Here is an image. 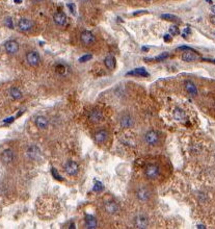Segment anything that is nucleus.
Returning <instances> with one entry per match:
<instances>
[{"instance_id": "1", "label": "nucleus", "mask_w": 215, "mask_h": 229, "mask_svg": "<svg viewBox=\"0 0 215 229\" xmlns=\"http://www.w3.org/2000/svg\"><path fill=\"white\" fill-rule=\"evenodd\" d=\"M159 173H160V169L155 163H150L146 167L145 174L149 179H156L159 176Z\"/></svg>"}, {"instance_id": "2", "label": "nucleus", "mask_w": 215, "mask_h": 229, "mask_svg": "<svg viewBox=\"0 0 215 229\" xmlns=\"http://www.w3.org/2000/svg\"><path fill=\"white\" fill-rule=\"evenodd\" d=\"M26 61L27 63L30 65L31 67H37L40 65L41 57L37 52L36 51H29L26 55Z\"/></svg>"}, {"instance_id": "3", "label": "nucleus", "mask_w": 215, "mask_h": 229, "mask_svg": "<svg viewBox=\"0 0 215 229\" xmlns=\"http://www.w3.org/2000/svg\"><path fill=\"white\" fill-rule=\"evenodd\" d=\"M80 41L84 45H92L95 42V36L88 30H84L80 35Z\"/></svg>"}, {"instance_id": "4", "label": "nucleus", "mask_w": 215, "mask_h": 229, "mask_svg": "<svg viewBox=\"0 0 215 229\" xmlns=\"http://www.w3.org/2000/svg\"><path fill=\"white\" fill-rule=\"evenodd\" d=\"M78 169H79L78 163L73 162V160H69L64 165V171L68 175H71V176L76 175L78 173Z\"/></svg>"}, {"instance_id": "5", "label": "nucleus", "mask_w": 215, "mask_h": 229, "mask_svg": "<svg viewBox=\"0 0 215 229\" xmlns=\"http://www.w3.org/2000/svg\"><path fill=\"white\" fill-rule=\"evenodd\" d=\"M18 27L21 32H29V30L33 27V22L27 18H22V19L19 20L18 22Z\"/></svg>"}, {"instance_id": "6", "label": "nucleus", "mask_w": 215, "mask_h": 229, "mask_svg": "<svg viewBox=\"0 0 215 229\" xmlns=\"http://www.w3.org/2000/svg\"><path fill=\"white\" fill-rule=\"evenodd\" d=\"M88 119L92 123H100L104 119V116H103L102 111L99 110H93L89 111L88 114Z\"/></svg>"}, {"instance_id": "7", "label": "nucleus", "mask_w": 215, "mask_h": 229, "mask_svg": "<svg viewBox=\"0 0 215 229\" xmlns=\"http://www.w3.org/2000/svg\"><path fill=\"white\" fill-rule=\"evenodd\" d=\"M146 141L149 145H157L159 143V134L154 130H150L146 134Z\"/></svg>"}, {"instance_id": "8", "label": "nucleus", "mask_w": 215, "mask_h": 229, "mask_svg": "<svg viewBox=\"0 0 215 229\" xmlns=\"http://www.w3.org/2000/svg\"><path fill=\"white\" fill-rule=\"evenodd\" d=\"M4 48L5 51L9 54H15L17 53L19 50V44L14 40H9V41L5 42L4 44Z\"/></svg>"}, {"instance_id": "9", "label": "nucleus", "mask_w": 215, "mask_h": 229, "mask_svg": "<svg viewBox=\"0 0 215 229\" xmlns=\"http://www.w3.org/2000/svg\"><path fill=\"white\" fill-rule=\"evenodd\" d=\"M104 208L106 212L108 213H110V215H114V213L118 212V210H120V207H118L117 204L113 202V201H107V202H105Z\"/></svg>"}, {"instance_id": "10", "label": "nucleus", "mask_w": 215, "mask_h": 229, "mask_svg": "<svg viewBox=\"0 0 215 229\" xmlns=\"http://www.w3.org/2000/svg\"><path fill=\"white\" fill-rule=\"evenodd\" d=\"M53 20L57 24L58 26H64L67 24V16L62 12H57L54 16H53Z\"/></svg>"}, {"instance_id": "11", "label": "nucleus", "mask_w": 215, "mask_h": 229, "mask_svg": "<svg viewBox=\"0 0 215 229\" xmlns=\"http://www.w3.org/2000/svg\"><path fill=\"white\" fill-rule=\"evenodd\" d=\"M14 157H15V154H14V151L12 149H5L1 153V160L4 163H12V160H14Z\"/></svg>"}, {"instance_id": "12", "label": "nucleus", "mask_w": 215, "mask_h": 229, "mask_svg": "<svg viewBox=\"0 0 215 229\" xmlns=\"http://www.w3.org/2000/svg\"><path fill=\"white\" fill-rule=\"evenodd\" d=\"M34 123H36V127L40 129H46L48 127V119L44 116H37L36 119H34Z\"/></svg>"}, {"instance_id": "13", "label": "nucleus", "mask_w": 215, "mask_h": 229, "mask_svg": "<svg viewBox=\"0 0 215 229\" xmlns=\"http://www.w3.org/2000/svg\"><path fill=\"white\" fill-rule=\"evenodd\" d=\"M134 223H135L136 227L137 228H140V229L146 228V227H148V225H149L148 219H146V217L142 216V215L137 216L136 218H135V221H134Z\"/></svg>"}, {"instance_id": "14", "label": "nucleus", "mask_w": 215, "mask_h": 229, "mask_svg": "<svg viewBox=\"0 0 215 229\" xmlns=\"http://www.w3.org/2000/svg\"><path fill=\"white\" fill-rule=\"evenodd\" d=\"M41 155V151L36 146H31L28 148L27 150V156L31 159H36L39 158Z\"/></svg>"}, {"instance_id": "15", "label": "nucleus", "mask_w": 215, "mask_h": 229, "mask_svg": "<svg viewBox=\"0 0 215 229\" xmlns=\"http://www.w3.org/2000/svg\"><path fill=\"white\" fill-rule=\"evenodd\" d=\"M108 138V132L106 130H99L95 134V141L97 143L102 144L107 140Z\"/></svg>"}, {"instance_id": "16", "label": "nucleus", "mask_w": 215, "mask_h": 229, "mask_svg": "<svg viewBox=\"0 0 215 229\" xmlns=\"http://www.w3.org/2000/svg\"><path fill=\"white\" fill-rule=\"evenodd\" d=\"M185 90H186V92L191 96L198 95V89H196L194 83H193L192 81H190V80L185 81Z\"/></svg>"}, {"instance_id": "17", "label": "nucleus", "mask_w": 215, "mask_h": 229, "mask_svg": "<svg viewBox=\"0 0 215 229\" xmlns=\"http://www.w3.org/2000/svg\"><path fill=\"white\" fill-rule=\"evenodd\" d=\"M127 75H135V76H141V77H149L150 74L146 72L145 68H136L133 69L132 71L127 73Z\"/></svg>"}, {"instance_id": "18", "label": "nucleus", "mask_w": 215, "mask_h": 229, "mask_svg": "<svg viewBox=\"0 0 215 229\" xmlns=\"http://www.w3.org/2000/svg\"><path fill=\"white\" fill-rule=\"evenodd\" d=\"M196 52L193 51H186L182 54V60L184 61H187V63H191V61H194L196 58H198V55L195 54Z\"/></svg>"}, {"instance_id": "19", "label": "nucleus", "mask_w": 215, "mask_h": 229, "mask_svg": "<svg viewBox=\"0 0 215 229\" xmlns=\"http://www.w3.org/2000/svg\"><path fill=\"white\" fill-rule=\"evenodd\" d=\"M97 220L92 215H86L85 216V226L86 228H89V229H93V228H97Z\"/></svg>"}, {"instance_id": "20", "label": "nucleus", "mask_w": 215, "mask_h": 229, "mask_svg": "<svg viewBox=\"0 0 215 229\" xmlns=\"http://www.w3.org/2000/svg\"><path fill=\"white\" fill-rule=\"evenodd\" d=\"M149 197H150V192L146 188H140L137 191V198L140 201H146L149 199Z\"/></svg>"}, {"instance_id": "21", "label": "nucleus", "mask_w": 215, "mask_h": 229, "mask_svg": "<svg viewBox=\"0 0 215 229\" xmlns=\"http://www.w3.org/2000/svg\"><path fill=\"white\" fill-rule=\"evenodd\" d=\"M174 120H177V121L182 122L186 119V114H185V113H184L183 110L177 107L176 110H174Z\"/></svg>"}, {"instance_id": "22", "label": "nucleus", "mask_w": 215, "mask_h": 229, "mask_svg": "<svg viewBox=\"0 0 215 229\" xmlns=\"http://www.w3.org/2000/svg\"><path fill=\"white\" fill-rule=\"evenodd\" d=\"M104 64L107 69L109 70H113L115 68V58L112 55H108L107 57L104 60Z\"/></svg>"}, {"instance_id": "23", "label": "nucleus", "mask_w": 215, "mask_h": 229, "mask_svg": "<svg viewBox=\"0 0 215 229\" xmlns=\"http://www.w3.org/2000/svg\"><path fill=\"white\" fill-rule=\"evenodd\" d=\"M121 125H122V127H124V128H127V127L132 126L133 125L132 118H131L130 116H124L123 118L121 119Z\"/></svg>"}, {"instance_id": "24", "label": "nucleus", "mask_w": 215, "mask_h": 229, "mask_svg": "<svg viewBox=\"0 0 215 229\" xmlns=\"http://www.w3.org/2000/svg\"><path fill=\"white\" fill-rule=\"evenodd\" d=\"M9 96H11V98L14 99V100H19V99L22 98V93L20 90L17 88H12L9 90Z\"/></svg>"}, {"instance_id": "25", "label": "nucleus", "mask_w": 215, "mask_h": 229, "mask_svg": "<svg viewBox=\"0 0 215 229\" xmlns=\"http://www.w3.org/2000/svg\"><path fill=\"white\" fill-rule=\"evenodd\" d=\"M161 19L163 20H166V21H173V22H177L178 20H179V18L174 16V15L171 14H162L161 15Z\"/></svg>"}, {"instance_id": "26", "label": "nucleus", "mask_w": 215, "mask_h": 229, "mask_svg": "<svg viewBox=\"0 0 215 229\" xmlns=\"http://www.w3.org/2000/svg\"><path fill=\"white\" fill-rule=\"evenodd\" d=\"M51 174H52L53 177H54V178L56 179V180H58V181H64V178H62L61 176L58 174V172L56 171V169H55V168H52V169H51Z\"/></svg>"}, {"instance_id": "27", "label": "nucleus", "mask_w": 215, "mask_h": 229, "mask_svg": "<svg viewBox=\"0 0 215 229\" xmlns=\"http://www.w3.org/2000/svg\"><path fill=\"white\" fill-rule=\"evenodd\" d=\"M103 188H104V187H103V183H102V182L96 181V182H95V184H93V192H101V191H103Z\"/></svg>"}, {"instance_id": "28", "label": "nucleus", "mask_w": 215, "mask_h": 229, "mask_svg": "<svg viewBox=\"0 0 215 229\" xmlns=\"http://www.w3.org/2000/svg\"><path fill=\"white\" fill-rule=\"evenodd\" d=\"M179 33H180V30H179V28H178L177 26L173 25V26L170 27V35H171V36H178Z\"/></svg>"}, {"instance_id": "29", "label": "nucleus", "mask_w": 215, "mask_h": 229, "mask_svg": "<svg viewBox=\"0 0 215 229\" xmlns=\"http://www.w3.org/2000/svg\"><path fill=\"white\" fill-rule=\"evenodd\" d=\"M168 55H170V54H168L167 52H163L162 54L158 55V56H156L154 60H156V61H163V60H165V58L168 57Z\"/></svg>"}, {"instance_id": "30", "label": "nucleus", "mask_w": 215, "mask_h": 229, "mask_svg": "<svg viewBox=\"0 0 215 229\" xmlns=\"http://www.w3.org/2000/svg\"><path fill=\"white\" fill-rule=\"evenodd\" d=\"M92 57L93 56L90 54H85V55H83V56H81L79 58V61H80V63H85V61L92 60Z\"/></svg>"}, {"instance_id": "31", "label": "nucleus", "mask_w": 215, "mask_h": 229, "mask_svg": "<svg viewBox=\"0 0 215 229\" xmlns=\"http://www.w3.org/2000/svg\"><path fill=\"white\" fill-rule=\"evenodd\" d=\"M5 25L7 26L8 28H11V29L14 28V23H12V18H6V19H5Z\"/></svg>"}, {"instance_id": "32", "label": "nucleus", "mask_w": 215, "mask_h": 229, "mask_svg": "<svg viewBox=\"0 0 215 229\" xmlns=\"http://www.w3.org/2000/svg\"><path fill=\"white\" fill-rule=\"evenodd\" d=\"M65 71V68L62 66V65H58V66H56V72L58 74H64Z\"/></svg>"}, {"instance_id": "33", "label": "nucleus", "mask_w": 215, "mask_h": 229, "mask_svg": "<svg viewBox=\"0 0 215 229\" xmlns=\"http://www.w3.org/2000/svg\"><path fill=\"white\" fill-rule=\"evenodd\" d=\"M68 7L70 8V11H71V13H72V15H76V12H75V4L74 3H68Z\"/></svg>"}, {"instance_id": "34", "label": "nucleus", "mask_w": 215, "mask_h": 229, "mask_svg": "<svg viewBox=\"0 0 215 229\" xmlns=\"http://www.w3.org/2000/svg\"><path fill=\"white\" fill-rule=\"evenodd\" d=\"M179 50H186V51H193V52H196L195 50H193L192 48H190V47H188V46H180L179 48Z\"/></svg>"}, {"instance_id": "35", "label": "nucleus", "mask_w": 215, "mask_h": 229, "mask_svg": "<svg viewBox=\"0 0 215 229\" xmlns=\"http://www.w3.org/2000/svg\"><path fill=\"white\" fill-rule=\"evenodd\" d=\"M164 41H165V42H170V41H171L170 35H165V36H164Z\"/></svg>"}, {"instance_id": "36", "label": "nucleus", "mask_w": 215, "mask_h": 229, "mask_svg": "<svg viewBox=\"0 0 215 229\" xmlns=\"http://www.w3.org/2000/svg\"><path fill=\"white\" fill-rule=\"evenodd\" d=\"M148 13V12L146 11H139V12H135V13H134L133 15L134 16H137V15H140V14H146Z\"/></svg>"}, {"instance_id": "37", "label": "nucleus", "mask_w": 215, "mask_h": 229, "mask_svg": "<svg viewBox=\"0 0 215 229\" xmlns=\"http://www.w3.org/2000/svg\"><path fill=\"white\" fill-rule=\"evenodd\" d=\"M14 120H15V118H14V117H11V118H8L7 120H5V121H4V123H11V122H12V121H14Z\"/></svg>"}, {"instance_id": "38", "label": "nucleus", "mask_w": 215, "mask_h": 229, "mask_svg": "<svg viewBox=\"0 0 215 229\" xmlns=\"http://www.w3.org/2000/svg\"><path fill=\"white\" fill-rule=\"evenodd\" d=\"M211 12L215 15V5H212L211 7Z\"/></svg>"}, {"instance_id": "39", "label": "nucleus", "mask_w": 215, "mask_h": 229, "mask_svg": "<svg viewBox=\"0 0 215 229\" xmlns=\"http://www.w3.org/2000/svg\"><path fill=\"white\" fill-rule=\"evenodd\" d=\"M14 1L16 2V3L19 4V3H21V2H22V0H14Z\"/></svg>"}, {"instance_id": "40", "label": "nucleus", "mask_w": 215, "mask_h": 229, "mask_svg": "<svg viewBox=\"0 0 215 229\" xmlns=\"http://www.w3.org/2000/svg\"><path fill=\"white\" fill-rule=\"evenodd\" d=\"M198 228H203V229H204V228H206V227H205L204 225H198Z\"/></svg>"}, {"instance_id": "41", "label": "nucleus", "mask_w": 215, "mask_h": 229, "mask_svg": "<svg viewBox=\"0 0 215 229\" xmlns=\"http://www.w3.org/2000/svg\"><path fill=\"white\" fill-rule=\"evenodd\" d=\"M141 50H142V51H143V50L146 51V50H148V48H146V47H142V48H141Z\"/></svg>"}, {"instance_id": "42", "label": "nucleus", "mask_w": 215, "mask_h": 229, "mask_svg": "<svg viewBox=\"0 0 215 229\" xmlns=\"http://www.w3.org/2000/svg\"><path fill=\"white\" fill-rule=\"evenodd\" d=\"M206 61H212V63L215 64V60H206Z\"/></svg>"}, {"instance_id": "43", "label": "nucleus", "mask_w": 215, "mask_h": 229, "mask_svg": "<svg viewBox=\"0 0 215 229\" xmlns=\"http://www.w3.org/2000/svg\"><path fill=\"white\" fill-rule=\"evenodd\" d=\"M212 22L215 23V17H212Z\"/></svg>"}, {"instance_id": "44", "label": "nucleus", "mask_w": 215, "mask_h": 229, "mask_svg": "<svg viewBox=\"0 0 215 229\" xmlns=\"http://www.w3.org/2000/svg\"><path fill=\"white\" fill-rule=\"evenodd\" d=\"M208 3H212V0H207Z\"/></svg>"}, {"instance_id": "45", "label": "nucleus", "mask_w": 215, "mask_h": 229, "mask_svg": "<svg viewBox=\"0 0 215 229\" xmlns=\"http://www.w3.org/2000/svg\"><path fill=\"white\" fill-rule=\"evenodd\" d=\"M33 1H36V2H41L42 0H33Z\"/></svg>"}, {"instance_id": "46", "label": "nucleus", "mask_w": 215, "mask_h": 229, "mask_svg": "<svg viewBox=\"0 0 215 229\" xmlns=\"http://www.w3.org/2000/svg\"><path fill=\"white\" fill-rule=\"evenodd\" d=\"M81 1H82V2H87L88 0H81Z\"/></svg>"}, {"instance_id": "47", "label": "nucleus", "mask_w": 215, "mask_h": 229, "mask_svg": "<svg viewBox=\"0 0 215 229\" xmlns=\"http://www.w3.org/2000/svg\"><path fill=\"white\" fill-rule=\"evenodd\" d=\"M146 1H149V0H146Z\"/></svg>"}]
</instances>
